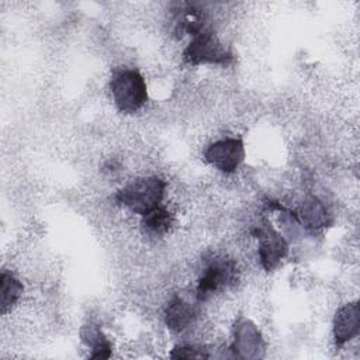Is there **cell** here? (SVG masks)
<instances>
[{
  "mask_svg": "<svg viewBox=\"0 0 360 360\" xmlns=\"http://www.w3.org/2000/svg\"><path fill=\"white\" fill-rule=\"evenodd\" d=\"M166 183L158 176L138 177L124 186L115 194V201L135 214L145 215L160 205Z\"/></svg>",
  "mask_w": 360,
  "mask_h": 360,
  "instance_id": "6da1fadb",
  "label": "cell"
},
{
  "mask_svg": "<svg viewBox=\"0 0 360 360\" xmlns=\"http://www.w3.org/2000/svg\"><path fill=\"white\" fill-rule=\"evenodd\" d=\"M110 91L115 107L124 114L139 111L148 101V87L136 69H117L110 80Z\"/></svg>",
  "mask_w": 360,
  "mask_h": 360,
  "instance_id": "7a4b0ae2",
  "label": "cell"
},
{
  "mask_svg": "<svg viewBox=\"0 0 360 360\" xmlns=\"http://www.w3.org/2000/svg\"><path fill=\"white\" fill-rule=\"evenodd\" d=\"M183 60L188 65H222L233 60V55L214 31L204 28L193 35V39L183 51Z\"/></svg>",
  "mask_w": 360,
  "mask_h": 360,
  "instance_id": "3957f363",
  "label": "cell"
},
{
  "mask_svg": "<svg viewBox=\"0 0 360 360\" xmlns=\"http://www.w3.org/2000/svg\"><path fill=\"white\" fill-rule=\"evenodd\" d=\"M253 235L259 240V260L266 271H273L288 253V243L285 238L273 228V225L263 219L253 229Z\"/></svg>",
  "mask_w": 360,
  "mask_h": 360,
  "instance_id": "277c9868",
  "label": "cell"
},
{
  "mask_svg": "<svg viewBox=\"0 0 360 360\" xmlns=\"http://www.w3.org/2000/svg\"><path fill=\"white\" fill-rule=\"evenodd\" d=\"M238 280V269L232 260L217 259L202 273L195 288L197 302L210 300L219 290L232 285Z\"/></svg>",
  "mask_w": 360,
  "mask_h": 360,
  "instance_id": "5b68a950",
  "label": "cell"
},
{
  "mask_svg": "<svg viewBox=\"0 0 360 360\" xmlns=\"http://www.w3.org/2000/svg\"><path fill=\"white\" fill-rule=\"evenodd\" d=\"M229 352L238 359H262L264 356L266 343L255 322L243 316L235 322Z\"/></svg>",
  "mask_w": 360,
  "mask_h": 360,
  "instance_id": "8992f818",
  "label": "cell"
},
{
  "mask_svg": "<svg viewBox=\"0 0 360 360\" xmlns=\"http://www.w3.org/2000/svg\"><path fill=\"white\" fill-rule=\"evenodd\" d=\"M205 160L222 173H233L245 159V145L240 138H224L212 142L204 152Z\"/></svg>",
  "mask_w": 360,
  "mask_h": 360,
  "instance_id": "52a82bcc",
  "label": "cell"
},
{
  "mask_svg": "<svg viewBox=\"0 0 360 360\" xmlns=\"http://www.w3.org/2000/svg\"><path fill=\"white\" fill-rule=\"evenodd\" d=\"M360 332L359 302H347L340 307L333 318V338L338 347L343 346Z\"/></svg>",
  "mask_w": 360,
  "mask_h": 360,
  "instance_id": "ba28073f",
  "label": "cell"
},
{
  "mask_svg": "<svg viewBox=\"0 0 360 360\" xmlns=\"http://www.w3.org/2000/svg\"><path fill=\"white\" fill-rule=\"evenodd\" d=\"M295 217L298 224L308 231H319L332 225L333 222L328 207L315 195H309L301 202Z\"/></svg>",
  "mask_w": 360,
  "mask_h": 360,
  "instance_id": "9c48e42d",
  "label": "cell"
},
{
  "mask_svg": "<svg viewBox=\"0 0 360 360\" xmlns=\"http://www.w3.org/2000/svg\"><path fill=\"white\" fill-rule=\"evenodd\" d=\"M195 318H197L195 304L187 301L180 295H174L169 301L165 309L166 326L173 332H183L194 322Z\"/></svg>",
  "mask_w": 360,
  "mask_h": 360,
  "instance_id": "30bf717a",
  "label": "cell"
},
{
  "mask_svg": "<svg viewBox=\"0 0 360 360\" xmlns=\"http://www.w3.org/2000/svg\"><path fill=\"white\" fill-rule=\"evenodd\" d=\"M80 340L91 349L90 359H108L111 357L112 346L100 326L94 323H86L80 329Z\"/></svg>",
  "mask_w": 360,
  "mask_h": 360,
  "instance_id": "8fae6325",
  "label": "cell"
},
{
  "mask_svg": "<svg viewBox=\"0 0 360 360\" xmlns=\"http://www.w3.org/2000/svg\"><path fill=\"white\" fill-rule=\"evenodd\" d=\"M24 285L13 274L3 271L0 276V307L1 314H7L20 300Z\"/></svg>",
  "mask_w": 360,
  "mask_h": 360,
  "instance_id": "7c38bea8",
  "label": "cell"
},
{
  "mask_svg": "<svg viewBox=\"0 0 360 360\" xmlns=\"http://www.w3.org/2000/svg\"><path fill=\"white\" fill-rule=\"evenodd\" d=\"M142 225L152 235H163L173 225V215L162 205L142 215Z\"/></svg>",
  "mask_w": 360,
  "mask_h": 360,
  "instance_id": "4fadbf2b",
  "label": "cell"
},
{
  "mask_svg": "<svg viewBox=\"0 0 360 360\" xmlns=\"http://www.w3.org/2000/svg\"><path fill=\"white\" fill-rule=\"evenodd\" d=\"M172 359H208L210 354L201 346L177 345L170 352Z\"/></svg>",
  "mask_w": 360,
  "mask_h": 360,
  "instance_id": "5bb4252c",
  "label": "cell"
}]
</instances>
